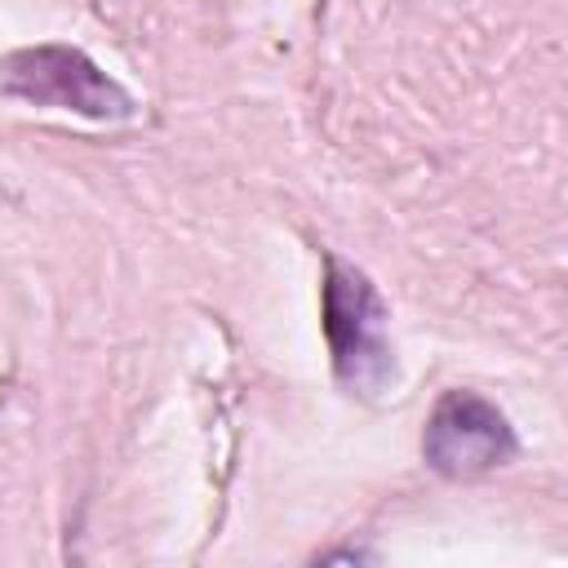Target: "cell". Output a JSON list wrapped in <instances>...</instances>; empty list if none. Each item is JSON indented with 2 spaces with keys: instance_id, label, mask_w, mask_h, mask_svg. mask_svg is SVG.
Wrapping results in <instances>:
<instances>
[{
  "instance_id": "obj_1",
  "label": "cell",
  "mask_w": 568,
  "mask_h": 568,
  "mask_svg": "<svg viewBox=\"0 0 568 568\" xmlns=\"http://www.w3.org/2000/svg\"><path fill=\"white\" fill-rule=\"evenodd\" d=\"M320 324L333 355V377L346 395L382 399L395 386V351L386 337V302L377 284L324 253V284H320Z\"/></svg>"
},
{
  "instance_id": "obj_2",
  "label": "cell",
  "mask_w": 568,
  "mask_h": 568,
  "mask_svg": "<svg viewBox=\"0 0 568 568\" xmlns=\"http://www.w3.org/2000/svg\"><path fill=\"white\" fill-rule=\"evenodd\" d=\"M0 93L84 120H133L138 98L75 44H27L0 58Z\"/></svg>"
},
{
  "instance_id": "obj_3",
  "label": "cell",
  "mask_w": 568,
  "mask_h": 568,
  "mask_svg": "<svg viewBox=\"0 0 568 568\" xmlns=\"http://www.w3.org/2000/svg\"><path fill=\"white\" fill-rule=\"evenodd\" d=\"M422 457L444 479H479L519 457V435L479 390H444L426 417Z\"/></svg>"
}]
</instances>
